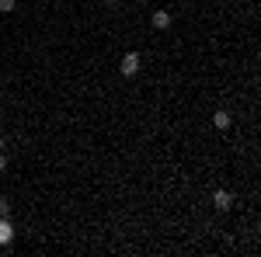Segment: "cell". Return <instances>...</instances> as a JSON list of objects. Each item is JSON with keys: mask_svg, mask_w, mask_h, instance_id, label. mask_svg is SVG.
<instances>
[{"mask_svg": "<svg viewBox=\"0 0 261 257\" xmlns=\"http://www.w3.org/2000/svg\"><path fill=\"white\" fill-rule=\"evenodd\" d=\"M140 70H143V60H140V52H133V49H129V52L122 56V63H119V73H122V77H136Z\"/></svg>", "mask_w": 261, "mask_h": 257, "instance_id": "1", "label": "cell"}, {"mask_svg": "<svg viewBox=\"0 0 261 257\" xmlns=\"http://www.w3.org/2000/svg\"><path fill=\"white\" fill-rule=\"evenodd\" d=\"M213 209H216V212H230V209H233V195H230L226 188H216V191H213Z\"/></svg>", "mask_w": 261, "mask_h": 257, "instance_id": "2", "label": "cell"}, {"mask_svg": "<svg viewBox=\"0 0 261 257\" xmlns=\"http://www.w3.org/2000/svg\"><path fill=\"white\" fill-rule=\"evenodd\" d=\"M150 24H153L157 32H167V28L174 24V14H171V11H153V14H150Z\"/></svg>", "mask_w": 261, "mask_h": 257, "instance_id": "3", "label": "cell"}, {"mask_svg": "<svg viewBox=\"0 0 261 257\" xmlns=\"http://www.w3.org/2000/svg\"><path fill=\"white\" fill-rule=\"evenodd\" d=\"M213 125H216L220 132H226V129L233 125V119H230V111H223V108H216V111H213Z\"/></svg>", "mask_w": 261, "mask_h": 257, "instance_id": "4", "label": "cell"}, {"mask_svg": "<svg viewBox=\"0 0 261 257\" xmlns=\"http://www.w3.org/2000/svg\"><path fill=\"white\" fill-rule=\"evenodd\" d=\"M14 240V226H11V219H0V247H7Z\"/></svg>", "mask_w": 261, "mask_h": 257, "instance_id": "5", "label": "cell"}, {"mask_svg": "<svg viewBox=\"0 0 261 257\" xmlns=\"http://www.w3.org/2000/svg\"><path fill=\"white\" fill-rule=\"evenodd\" d=\"M18 7V0H0V14H11Z\"/></svg>", "mask_w": 261, "mask_h": 257, "instance_id": "6", "label": "cell"}, {"mask_svg": "<svg viewBox=\"0 0 261 257\" xmlns=\"http://www.w3.org/2000/svg\"><path fill=\"white\" fill-rule=\"evenodd\" d=\"M0 219H11V202L7 198H0Z\"/></svg>", "mask_w": 261, "mask_h": 257, "instance_id": "7", "label": "cell"}, {"mask_svg": "<svg viewBox=\"0 0 261 257\" xmlns=\"http://www.w3.org/2000/svg\"><path fill=\"white\" fill-rule=\"evenodd\" d=\"M7 167H11V157H7V153H4V150H0V174H4V170H7Z\"/></svg>", "mask_w": 261, "mask_h": 257, "instance_id": "8", "label": "cell"}, {"mask_svg": "<svg viewBox=\"0 0 261 257\" xmlns=\"http://www.w3.org/2000/svg\"><path fill=\"white\" fill-rule=\"evenodd\" d=\"M101 4H105V7H119V0H101Z\"/></svg>", "mask_w": 261, "mask_h": 257, "instance_id": "9", "label": "cell"}, {"mask_svg": "<svg viewBox=\"0 0 261 257\" xmlns=\"http://www.w3.org/2000/svg\"><path fill=\"white\" fill-rule=\"evenodd\" d=\"M0 150H4V139H0Z\"/></svg>", "mask_w": 261, "mask_h": 257, "instance_id": "10", "label": "cell"}]
</instances>
